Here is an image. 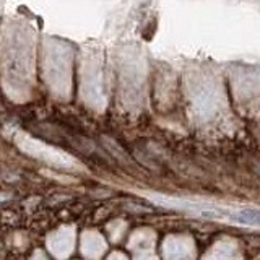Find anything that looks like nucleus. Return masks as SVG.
<instances>
[{
	"label": "nucleus",
	"mask_w": 260,
	"mask_h": 260,
	"mask_svg": "<svg viewBox=\"0 0 260 260\" xmlns=\"http://www.w3.org/2000/svg\"><path fill=\"white\" fill-rule=\"evenodd\" d=\"M192 250V244L190 241H187L184 238H171L165 244V254L166 258L169 260H176L187 255Z\"/></svg>",
	"instance_id": "423d86ee"
},
{
	"label": "nucleus",
	"mask_w": 260,
	"mask_h": 260,
	"mask_svg": "<svg viewBox=\"0 0 260 260\" xmlns=\"http://www.w3.org/2000/svg\"><path fill=\"white\" fill-rule=\"evenodd\" d=\"M49 247L59 258L67 257L73 249V231L63 228V230L54 233L49 238Z\"/></svg>",
	"instance_id": "20e7f679"
},
{
	"label": "nucleus",
	"mask_w": 260,
	"mask_h": 260,
	"mask_svg": "<svg viewBox=\"0 0 260 260\" xmlns=\"http://www.w3.org/2000/svg\"><path fill=\"white\" fill-rule=\"evenodd\" d=\"M109 260H127V258H125L124 255H122V254H114Z\"/></svg>",
	"instance_id": "0eeeda50"
},
{
	"label": "nucleus",
	"mask_w": 260,
	"mask_h": 260,
	"mask_svg": "<svg viewBox=\"0 0 260 260\" xmlns=\"http://www.w3.org/2000/svg\"><path fill=\"white\" fill-rule=\"evenodd\" d=\"M46 73L49 85L59 94H67L70 86V54L59 44H49L46 51Z\"/></svg>",
	"instance_id": "f257e3e1"
},
{
	"label": "nucleus",
	"mask_w": 260,
	"mask_h": 260,
	"mask_svg": "<svg viewBox=\"0 0 260 260\" xmlns=\"http://www.w3.org/2000/svg\"><path fill=\"white\" fill-rule=\"evenodd\" d=\"M81 250L86 257L98 258L101 257V254L106 250V244L103 238L96 233H86L81 239Z\"/></svg>",
	"instance_id": "39448f33"
},
{
	"label": "nucleus",
	"mask_w": 260,
	"mask_h": 260,
	"mask_svg": "<svg viewBox=\"0 0 260 260\" xmlns=\"http://www.w3.org/2000/svg\"><path fill=\"white\" fill-rule=\"evenodd\" d=\"M85 77H83V91L89 103H96L101 100V73L100 67L96 65V60L85 65Z\"/></svg>",
	"instance_id": "7ed1b4c3"
},
{
	"label": "nucleus",
	"mask_w": 260,
	"mask_h": 260,
	"mask_svg": "<svg viewBox=\"0 0 260 260\" xmlns=\"http://www.w3.org/2000/svg\"><path fill=\"white\" fill-rule=\"evenodd\" d=\"M189 86L193 108L197 109V112L205 114V116L213 112L219 103V86L216 80L205 75V73H197L189 80Z\"/></svg>",
	"instance_id": "f03ea898"
},
{
	"label": "nucleus",
	"mask_w": 260,
	"mask_h": 260,
	"mask_svg": "<svg viewBox=\"0 0 260 260\" xmlns=\"http://www.w3.org/2000/svg\"><path fill=\"white\" fill-rule=\"evenodd\" d=\"M32 260H46V257H44L43 254H41V252H36V254H35V258H32Z\"/></svg>",
	"instance_id": "6e6552de"
}]
</instances>
